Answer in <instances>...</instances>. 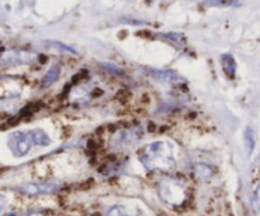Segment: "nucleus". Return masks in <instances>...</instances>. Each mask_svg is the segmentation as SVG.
Here are the masks:
<instances>
[{
  "mask_svg": "<svg viewBox=\"0 0 260 216\" xmlns=\"http://www.w3.org/2000/svg\"><path fill=\"white\" fill-rule=\"evenodd\" d=\"M60 73H61L60 65H52V66H51V68L48 69L47 73L45 74V76H43L42 83H41V88L46 89V88H48V86L52 85V84L55 83V81L58 79V76H60Z\"/></svg>",
  "mask_w": 260,
  "mask_h": 216,
  "instance_id": "6e6552de",
  "label": "nucleus"
},
{
  "mask_svg": "<svg viewBox=\"0 0 260 216\" xmlns=\"http://www.w3.org/2000/svg\"><path fill=\"white\" fill-rule=\"evenodd\" d=\"M57 186L53 183H28V184H23L18 188V191L25 195H42V193H52L57 191Z\"/></svg>",
  "mask_w": 260,
  "mask_h": 216,
  "instance_id": "39448f33",
  "label": "nucleus"
},
{
  "mask_svg": "<svg viewBox=\"0 0 260 216\" xmlns=\"http://www.w3.org/2000/svg\"><path fill=\"white\" fill-rule=\"evenodd\" d=\"M5 203H7V198H5V196L0 195V211L5 207Z\"/></svg>",
  "mask_w": 260,
  "mask_h": 216,
  "instance_id": "a211bd4d",
  "label": "nucleus"
},
{
  "mask_svg": "<svg viewBox=\"0 0 260 216\" xmlns=\"http://www.w3.org/2000/svg\"><path fill=\"white\" fill-rule=\"evenodd\" d=\"M244 142H245L246 147V154L248 157H250L253 154L254 149H255V134H254V130L251 127H246L245 132H244Z\"/></svg>",
  "mask_w": 260,
  "mask_h": 216,
  "instance_id": "9d476101",
  "label": "nucleus"
},
{
  "mask_svg": "<svg viewBox=\"0 0 260 216\" xmlns=\"http://www.w3.org/2000/svg\"><path fill=\"white\" fill-rule=\"evenodd\" d=\"M36 58V55L33 52L24 50H13L9 52L4 53L0 57V63L3 65L13 66V65H22V64H29Z\"/></svg>",
  "mask_w": 260,
  "mask_h": 216,
  "instance_id": "20e7f679",
  "label": "nucleus"
},
{
  "mask_svg": "<svg viewBox=\"0 0 260 216\" xmlns=\"http://www.w3.org/2000/svg\"><path fill=\"white\" fill-rule=\"evenodd\" d=\"M102 65L106 66V69H108L109 71H113V73H117V74H123V70H122L121 68H118V66L113 65V64L104 63V64H102Z\"/></svg>",
  "mask_w": 260,
  "mask_h": 216,
  "instance_id": "dca6fc26",
  "label": "nucleus"
},
{
  "mask_svg": "<svg viewBox=\"0 0 260 216\" xmlns=\"http://www.w3.org/2000/svg\"><path fill=\"white\" fill-rule=\"evenodd\" d=\"M52 43L53 46H56V48H58V50H63V51H66V52H70V53H74V55H76V51L75 50H73V48L71 47H69V46H66V45H63V43H61V42H51Z\"/></svg>",
  "mask_w": 260,
  "mask_h": 216,
  "instance_id": "2eb2a0df",
  "label": "nucleus"
},
{
  "mask_svg": "<svg viewBox=\"0 0 260 216\" xmlns=\"http://www.w3.org/2000/svg\"><path fill=\"white\" fill-rule=\"evenodd\" d=\"M137 216H141V215H137Z\"/></svg>",
  "mask_w": 260,
  "mask_h": 216,
  "instance_id": "4be33fe9",
  "label": "nucleus"
},
{
  "mask_svg": "<svg viewBox=\"0 0 260 216\" xmlns=\"http://www.w3.org/2000/svg\"><path fill=\"white\" fill-rule=\"evenodd\" d=\"M140 162L149 170H173L175 168V160L172 144L168 141H157L147 145L140 152Z\"/></svg>",
  "mask_w": 260,
  "mask_h": 216,
  "instance_id": "f257e3e1",
  "label": "nucleus"
},
{
  "mask_svg": "<svg viewBox=\"0 0 260 216\" xmlns=\"http://www.w3.org/2000/svg\"><path fill=\"white\" fill-rule=\"evenodd\" d=\"M4 216H15L14 213H7V215H4Z\"/></svg>",
  "mask_w": 260,
  "mask_h": 216,
  "instance_id": "aec40b11",
  "label": "nucleus"
},
{
  "mask_svg": "<svg viewBox=\"0 0 260 216\" xmlns=\"http://www.w3.org/2000/svg\"><path fill=\"white\" fill-rule=\"evenodd\" d=\"M107 216H129V215L127 213V211L124 210L123 207H121V206H113V207H111L108 210Z\"/></svg>",
  "mask_w": 260,
  "mask_h": 216,
  "instance_id": "ddd939ff",
  "label": "nucleus"
},
{
  "mask_svg": "<svg viewBox=\"0 0 260 216\" xmlns=\"http://www.w3.org/2000/svg\"><path fill=\"white\" fill-rule=\"evenodd\" d=\"M221 65H222L223 71H225V74L229 78L233 79L235 76L238 65H236V61L233 55H230V53H223V55H221Z\"/></svg>",
  "mask_w": 260,
  "mask_h": 216,
  "instance_id": "0eeeda50",
  "label": "nucleus"
},
{
  "mask_svg": "<svg viewBox=\"0 0 260 216\" xmlns=\"http://www.w3.org/2000/svg\"><path fill=\"white\" fill-rule=\"evenodd\" d=\"M131 91L128 90V89H122V90L118 91V94H117V99H118L119 102H127L128 101V98H131Z\"/></svg>",
  "mask_w": 260,
  "mask_h": 216,
  "instance_id": "4468645a",
  "label": "nucleus"
},
{
  "mask_svg": "<svg viewBox=\"0 0 260 216\" xmlns=\"http://www.w3.org/2000/svg\"><path fill=\"white\" fill-rule=\"evenodd\" d=\"M206 4H208V5H222V7H228V5H239L240 3H236V2H207Z\"/></svg>",
  "mask_w": 260,
  "mask_h": 216,
  "instance_id": "f3484780",
  "label": "nucleus"
},
{
  "mask_svg": "<svg viewBox=\"0 0 260 216\" xmlns=\"http://www.w3.org/2000/svg\"><path fill=\"white\" fill-rule=\"evenodd\" d=\"M28 134H29L30 140H32L33 145H40V146H46V145H48L51 142V140H50V137H48V135L46 134V132L43 131L42 129L30 130V131H28Z\"/></svg>",
  "mask_w": 260,
  "mask_h": 216,
  "instance_id": "1a4fd4ad",
  "label": "nucleus"
},
{
  "mask_svg": "<svg viewBox=\"0 0 260 216\" xmlns=\"http://www.w3.org/2000/svg\"><path fill=\"white\" fill-rule=\"evenodd\" d=\"M28 216H45V215H43V213H41V212H30Z\"/></svg>",
  "mask_w": 260,
  "mask_h": 216,
  "instance_id": "6ab92c4d",
  "label": "nucleus"
},
{
  "mask_svg": "<svg viewBox=\"0 0 260 216\" xmlns=\"http://www.w3.org/2000/svg\"><path fill=\"white\" fill-rule=\"evenodd\" d=\"M159 195L164 202L172 206H179L187 200V190L184 184L178 179L168 178L160 182Z\"/></svg>",
  "mask_w": 260,
  "mask_h": 216,
  "instance_id": "f03ea898",
  "label": "nucleus"
},
{
  "mask_svg": "<svg viewBox=\"0 0 260 216\" xmlns=\"http://www.w3.org/2000/svg\"><path fill=\"white\" fill-rule=\"evenodd\" d=\"M146 71L152 76L154 79L160 81H168V83H172V81L179 80V76L172 70H159V69H149L146 68Z\"/></svg>",
  "mask_w": 260,
  "mask_h": 216,
  "instance_id": "423d86ee",
  "label": "nucleus"
},
{
  "mask_svg": "<svg viewBox=\"0 0 260 216\" xmlns=\"http://www.w3.org/2000/svg\"><path fill=\"white\" fill-rule=\"evenodd\" d=\"M33 142L28 132L15 131L8 136V146L13 155L17 158L24 157L32 147Z\"/></svg>",
  "mask_w": 260,
  "mask_h": 216,
  "instance_id": "7ed1b4c3",
  "label": "nucleus"
},
{
  "mask_svg": "<svg viewBox=\"0 0 260 216\" xmlns=\"http://www.w3.org/2000/svg\"><path fill=\"white\" fill-rule=\"evenodd\" d=\"M162 36H164L165 38H168V40L174 41L178 45H184L185 43V37L183 35H180V33H167V35Z\"/></svg>",
  "mask_w": 260,
  "mask_h": 216,
  "instance_id": "f8f14e48",
  "label": "nucleus"
},
{
  "mask_svg": "<svg viewBox=\"0 0 260 216\" xmlns=\"http://www.w3.org/2000/svg\"><path fill=\"white\" fill-rule=\"evenodd\" d=\"M22 216H28V215H22Z\"/></svg>",
  "mask_w": 260,
  "mask_h": 216,
  "instance_id": "412c9836",
  "label": "nucleus"
},
{
  "mask_svg": "<svg viewBox=\"0 0 260 216\" xmlns=\"http://www.w3.org/2000/svg\"><path fill=\"white\" fill-rule=\"evenodd\" d=\"M194 173L198 178L201 179H208L212 177V167L205 164V163H200V164L194 165Z\"/></svg>",
  "mask_w": 260,
  "mask_h": 216,
  "instance_id": "9b49d317",
  "label": "nucleus"
}]
</instances>
